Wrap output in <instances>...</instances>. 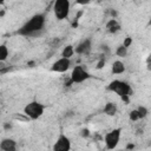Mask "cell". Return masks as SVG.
Listing matches in <instances>:
<instances>
[{
	"label": "cell",
	"instance_id": "cell-1",
	"mask_svg": "<svg viewBox=\"0 0 151 151\" xmlns=\"http://www.w3.org/2000/svg\"><path fill=\"white\" fill-rule=\"evenodd\" d=\"M46 22V17L44 13H38L31 17L18 31L17 33L24 37H34L40 34L44 31Z\"/></svg>",
	"mask_w": 151,
	"mask_h": 151
},
{
	"label": "cell",
	"instance_id": "cell-2",
	"mask_svg": "<svg viewBox=\"0 0 151 151\" xmlns=\"http://www.w3.org/2000/svg\"><path fill=\"white\" fill-rule=\"evenodd\" d=\"M44 111H45V105H42L38 100H32L28 104H26L24 107V114L31 120L39 119L44 114Z\"/></svg>",
	"mask_w": 151,
	"mask_h": 151
},
{
	"label": "cell",
	"instance_id": "cell-3",
	"mask_svg": "<svg viewBox=\"0 0 151 151\" xmlns=\"http://www.w3.org/2000/svg\"><path fill=\"white\" fill-rule=\"evenodd\" d=\"M71 9L70 0H54L53 2V13L58 20H64L68 17Z\"/></svg>",
	"mask_w": 151,
	"mask_h": 151
},
{
	"label": "cell",
	"instance_id": "cell-4",
	"mask_svg": "<svg viewBox=\"0 0 151 151\" xmlns=\"http://www.w3.org/2000/svg\"><path fill=\"white\" fill-rule=\"evenodd\" d=\"M90 78H91V74L85 70V67L81 65H78V66L73 67V70L71 72L70 81H71V84H81Z\"/></svg>",
	"mask_w": 151,
	"mask_h": 151
},
{
	"label": "cell",
	"instance_id": "cell-5",
	"mask_svg": "<svg viewBox=\"0 0 151 151\" xmlns=\"http://www.w3.org/2000/svg\"><path fill=\"white\" fill-rule=\"evenodd\" d=\"M107 90H110V91L117 93L119 97H120V96H125V94L130 96V94H131V91H132V90H131V86H130L126 81L118 80V79L111 81V83L109 84V86H107Z\"/></svg>",
	"mask_w": 151,
	"mask_h": 151
},
{
	"label": "cell",
	"instance_id": "cell-6",
	"mask_svg": "<svg viewBox=\"0 0 151 151\" xmlns=\"http://www.w3.org/2000/svg\"><path fill=\"white\" fill-rule=\"evenodd\" d=\"M120 134H122V129L118 127V129H113L112 131L107 132L104 137V142H105V145H106V149L109 150H113L117 147L119 140H120Z\"/></svg>",
	"mask_w": 151,
	"mask_h": 151
},
{
	"label": "cell",
	"instance_id": "cell-7",
	"mask_svg": "<svg viewBox=\"0 0 151 151\" xmlns=\"http://www.w3.org/2000/svg\"><path fill=\"white\" fill-rule=\"evenodd\" d=\"M52 149L54 151H68L71 149V140H70V138L66 134L60 133L59 137L57 138V140L54 142Z\"/></svg>",
	"mask_w": 151,
	"mask_h": 151
},
{
	"label": "cell",
	"instance_id": "cell-8",
	"mask_svg": "<svg viewBox=\"0 0 151 151\" xmlns=\"http://www.w3.org/2000/svg\"><path fill=\"white\" fill-rule=\"evenodd\" d=\"M70 66H71V60L68 58L61 57V58H59L58 60H55L52 64L51 71L52 72H57V73H64V72L68 71Z\"/></svg>",
	"mask_w": 151,
	"mask_h": 151
},
{
	"label": "cell",
	"instance_id": "cell-9",
	"mask_svg": "<svg viewBox=\"0 0 151 151\" xmlns=\"http://www.w3.org/2000/svg\"><path fill=\"white\" fill-rule=\"evenodd\" d=\"M91 48H92V41L90 38H86L84 39L83 41H80L76 48H74V53L77 54H83V55H86L91 52Z\"/></svg>",
	"mask_w": 151,
	"mask_h": 151
},
{
	"label": "cell",
	"instance_id": "cell-10",
	"mask_svg": "<svg viewBox=\"0 0 151 151\" xmlns=\"http://www.w3.org/2000/svg\"><path fill=\"white\" fill-rule=\"evenodd\" d=\"M0 149L4 151H15L17 150V142L12 138H4L0 142Z\"/></svg>",
	"mask_w": 151,
	"mask_h": 151
},
{
	"label": "cell",
	"instance_id": "cell-11",
	"mask_svg": "<svg viewBox=\"0 0 151 151\" xmlns=\"http://www.w3.org/2000/svg\"><path fill=\"white\" fill-rule=\"evenodd\" d=\"M125 64L120 60H116L112 63V66H111V72L113 74H122L125 72Z\"/></svg>",
	"mask_w": 151,
	"mask_h": 151
},
{
	"label": "cell",
	"instance_id": "cell-12",
	"mask_svg": "<svg viewBox=\"0 0 151 151\" xmlns=\"http://www.w3.org/2000/svg\"><path fill=\"white\" fill-rule=\"evenodd\" d=\"M106 29L110 33H116V32H118L120 29V25H119V22L117 21L116 18H112L106 22Z\"/></svg>",
	"mask_w": 151,
	"mask_h": 151
},
{
	"label": "cell",
	"instance_id": "cell-13",
	"mask_svg": "<svg viewBox=\"0 0 151 151\" xmlns=\"http://www.w3.org/2000/svg\"><path fill=\"white\" fill-rule=\"evenodd\" d=\"M117 111H118L117 105H116L114 103H111V101L106 103L105 106H104V110H103V112H104L106 116H111V117L114 116V114L117 113Z\"/></svg>",
	"mask_w": 151,
	"mask_h": 151
},
{
	"label": "cell",
	"instance_id": "cell-14",
	"mask_svg": "<svg viewBox=\"0 0 151 151\" xmlns=\"http://www.w3.org/2000/svg\"><path fill=\"white\" fill-rule=\"evenodd\" d=\"M74 54V47L72 45H66L61 51V57L71 59V57Z\"/></svg>",
	"mask_w": 151,
	"mask_h": 151
},
{
	"label": "cell",
	"instance_id": "cell-15",
	"mask_svg": "<svg viewBox=\"0 0 151 151\" xmlns=\"http://www.w3.org/2000/svg\"><path fill=\"white\" fill-rule=\"evenodd\" d=\"M8 47L5 45V44H1L0 45V63L1 61H5L7 58H8Z\"/></svg>",
	"mask_w": 151,
	"mask_h": 151
},
{
	"label": "cell",
	"instance_id": "cell-16",
	"mask_svg": "<svg viewBox=\"0 0 151 151\" xmlns=\"http://www.w3.org/2000/svg\"><path fill=\"white\" fill-rule=\"evenodd\" d=\"M137 112H138L139 119H144V118L149 114V110H147V107H145V106H143V105L137 107Z\"/></svg>",
	"mask_w": 151,
	"mask_h": 151
},
{
	"label": "cell",
	"instance_id": "cell-17",
	"mask_svg": "<svg viewBox=\"0 0 151 151\" xmlns=\"http://www.w3.org/2000/svg\"><path fill=\"white\" fill-rule=\"evenodd\" d=\"M116 54H117L118 57H122V58L126 57V55H127V47H125V46H123V45H119V46L117 47V50H116Z\"/></svg>",
	"mask_w": 151,
	"mask_h": 151
},
{
	"label": "cell",
	"instance_id": "cell-18",
	"mask_svg": "<svg viewBox=\"0 0 151 151\" xmlns=\"http://www.w3.org/2000/svg\"><path fill=\"white\" fill-rule=\"evenodd\" d=\"M129 118H130V120H132V122H136V120H139V116H138V112H137V109H134V110H132L130 113H129Z\"/></svg>",
	"mask_w": 151,
	"mask_h": 151
},
{
	"label": "cell",
	"instance_id": "cell-19",
	"mask_svg": "<svg viewBox=\"0 0 151 151\" xmlns=\"http://www.w3.org/2000/svg\"><path fill=\"white\" fill-rule=\"evenodd\" d=\"M104 57H105V55H101V58L98 60V63H97V65H96V68H97V70H100V68H103V67L105 66L106 60H105Z\"/></svg>",
	"mask_w": 151,
	"mask_h": 151
},
{
	"label": "cell",
	"instance_id": "cell-20",
	"mask_svg": "<svg viewBox=\"0 0 151 151\" xmlns=\"http://www.w3.org/2000/svg\"><path fill=\"white\" fill-rule=\"evenodd\" d=\"M122 45L129 48V47L132 45V38H131V37H126V38L124 39V41H123V44H122Z\"/></svg>",
	"mask_w": 151,
	"mask_h": 151
},
{
	"label": "cell",
	"instance_id": "cell-21",
	"mask_svg": "<svg viewBox=\"0 0 151 151\" xmlns=\"http://www.w3.org/2000/svg\"><path fill=\"white\" fill-rule=\"evenodd\" d=\"M90 134H91V132H90L88 129L85 127V129H81V130H80V136H81L83 138H87Z\"/></svg>",
	"mask_w": 151,
	"mask_h": 151
},
{
	"label": "cell",
	"instance_id": "cell-22",
	"mask_svg": "<svg viewBox=\"0 0 151 151\" xmlns=\"http://www.w3.org/2000/svg\"><path fill=\"white\" fill-rule=\"evenodd\" d=\"M92 0H76V2L78 4V5H87V4H90Z\"/></svg>",
	"mask_w": 151,
	"mask_h": 151
},
{
	"label": "cell",
	"instance_id": "cell-23",
	"mask_svg": "<svg viewBox=\"0 0 151 151\" xmlns=\"http://www.w3.org/2000/svg\"><path fill=\"white\" fill-rule=\"evenodd\" d=\"M120 98H122V100H123L124 103H126V104H129V103H130V96L125 94V96H120Z\"/></svg>",
	"mask_w": 151,
	"mask_h": 151
},
{
	"label": "cell",
	"instance_id": "cell-24",
	"mask_svg": "<svg viewBox=\"0 0 151 151\" xmlns=\"http://www.w3.org/2000/svg\"><path fill=\"white\" fill-rule=\"evenodd\" d=\"M117 14H118V13H117V11H111V17H112V18H116V17H117Z\"/></svg>",
	"mask_w": 151,
	"mask_h": 151
},
{
	"label": "cell",
	"instance_id": "cell-25",
	"mask_svg": "<svg viewBox=\"0 0 151 151\" xmlns=\"http://www.w3.org/2000/svg\"><path fill=\"white\" fill-rule=\"evenodd\" d=\"M126 149H129V150H131V149H134V145H133V144H127Z\"/></svg>",
	"mask_w": 151,
	"mask_h": 151
},
{
	"label": "cell",
	"instance_id": "cell-26",
	"mask_svg": "<svg viewBox=\"0 0 151 151\" xmlns=\"http://www.w3.org/2000/svg\"><path fill=\"white\" fill-rule=\"evenodd\" d=\"M11 127H12V126H11V125H8V124H6V125H5V129H6V130H8V129H11Z\"/></svg>",
	"mask_w": 151,
	"mask_h": 151
},
{
	"label": "cell",
	"instance_id": "cell-27",
	"mask_svg": "<svg viewBox=\"0 0 151 151\" xmlns=\"http://www.w3.org/2000/svg\"><path fill=\"white\" fill-rule=\"evenodd\" d=\"M4 2H5V0H0V5H2Z\"/></svg>",
	"mask_w": 151,
	"mask_h": 151
}]
</instances>
